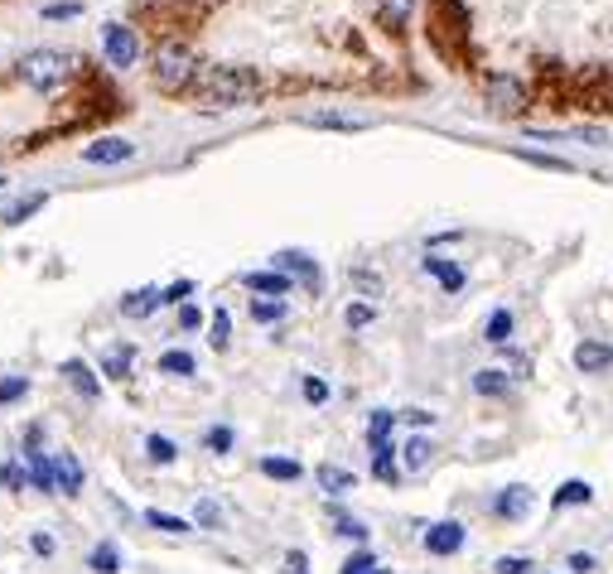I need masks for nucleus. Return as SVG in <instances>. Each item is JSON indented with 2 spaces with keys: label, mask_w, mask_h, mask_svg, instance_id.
Listing matches in <instances>:
<instances>
[{
  "label": "nucleus",
  "mask_w": 613,
  "mask_h": 574,
  "mask_svg": "<svg viewBox=\"0 0 613 574\" xmlns=\"http://www.w3.org/2000/svg\"><path fill=\"white\" fill-rule=\"evenodd\" d=\"M256 92H261V78L251 73V68H232V63H213V68H203L194 82V97L203 107H247L256 102Z\"/></svg>",
  "instance_id": "nucleus-1"
},
{
  "label": "nucleus",
  "mask_w": 613,
  "mask_h": 574,
  "mask_svg": "<svg viewBox=\"0 0 613 574\" xmlns=\"http://www.w3.org/2000/svg\"><path fill=\"white\" fill-rule=\"evenodd\" d=\"M150 73H155V87H165V92H184V87H194L198 82V58L184 49V44H160L155 49V63H150Z\"/></svg>",
  "instance_id": "nucleus-2"
},
{
  "label": "nucleus",
  "mask_w": 613,
  "mask_h": 574,
  "mask_svg": "<svg viewBox=\"0 0 613 574\" xmlns=\"http://www.w3.org/2000/svg\"><path fill=\"white\" fill-rule=\"evenodd\" d=\"M68 68H73V58L63 54V49H29L20 58V78L34 87V92H49L58 82L68 78Z\"/></svg>",
  "instance_id": "nucleus-3"
},
{
  "label": "nucleus",
  "mask_w": 613,
  "mask_h": 574,
  "mask_svg": "<svg viewBox=\"0 0 613 574\" xmlns=\"http://www.w3.org/2000/svg\"><path fill=\"white\" fill-rule=\"evenodd\" d=\"M102 54L116 68H131L140 58V34L131 25H102Z\"/></svg>",
  "instance_id": "nucleus-4"
},
{
  "label": "nucleus",
  "mask_w": 613,
  "mask_h": 574,
  "mask_svg": "<svg viewBox=\"0 0 613 574\" xmlns=\"http://www.w3.org/2000/svg\"><path fill=\"white\" fill-rule=\"evenodd\" d=\"M483 97H488V107H493V111H517L522 102H527L522 82L507 78V73H493V78L483 82Z\"/></svg>",
  "instance_id": "nucleus-5"
},
{
  "label": "nucleus",
  "mask_w": 613,
  "mask_h": 574,
  "mask_svg": "<svg viewBox=\"0 0 613 574\" xmlns=\"http://www.w3.org/2000/svg\"><path fill=\"white\" fill-rule=\"evenodd\" d=\"M49 464H54V488L63 492V497H78V492H83V464H78L73 449H54Z\"/></svg>",
  "instance_id": "nucleus-6"
},
{
  "label": "nucleus",
  "mask_w": 613,
  "mask_h": 574,
  "mask_svg": "<svg viewBox=\"0 0 613 574\" xmlns=\"http://www.w3.org/2000/svg\"><path fill=\"white\" fill-rule=\"evenodd\" d=\"M276 271H285L290 280H300L305 290H319V285H324V275H319V266L309 261L305 251H276Z\"/></svg>",
  "instance_id": "nucleus-7"
},
{
  "label": "nucleus",
  "mask_w": 613,
  "mask_h": 574,
  "mask_svg": "<svg viewBox=\"0 0 613 574\" xmlns=\"http://www.w3.org/2000/svg\"><path fill=\"white\" fill-rule=\"evenodd\" d=\"M305 126H324V131H367L372 116H358V111H305L300 116Z\"/></svg>",
  "instance_id": "nucleus-8"
},
{
  "label": "nucleus",
  "mask_w": 613,
  "mask_h": 574,
  "mask_svg": "<svg viewBox=\"0 0 613 574\" xmlns=\"http://www.w3.org/2000/svg\"><path fill=\"white\" fill-rule=\"evenodd\" d=\"M459 546H464V526H459V521H435V526H425V550H430V555H454Z\"/></svg>",
  "instance_id": "nucleus-9"
},
{
  "label": "nucleus",
  "mask_w": 613,
  "mask_h": 574,
  "mask_svg": "<svg viewBox=\"0 0 613 574\" xmlns=\"http://www.w3.org/2000/svg\"><path fill=\"white\" fill-rule=\"evenodd\" d=\"M531 502H536V497H531V488L512 483V488H502L498 497H493V512H498V517H507V521H522L531 512Z\"/></svg>",
  "instance_id": "nucleus-10"
},
{
  "label": "nucleus",
  "mask_w": 613,
  "mask_h": 574,
  "mask_svg": "<svg viewBox=\"0 0 613 574\" xmlns=\"http://www.w3.org/2000/svg\"><path fill=\"white\" fill-rule=\"evenodd\" d=\"M63 377H68V386H73L83 401H97V396H102V382L92 377V367H87L83 357H68V362H63Z\"/></svg>",
  "instance_id": "nucleus-11"
},
{
  "label": "nucleus",
  "mask_w": 613,
  "mask_h": 574,
  "mask_svg": "<svg viewBox=\"0 0 613 574\" xmlns=\"http://www.w3.org/2000/svg\"><path fill=\"white\" fill-rule=\"evenodd\" d=\"M242 285L256 290L261 300H280V295H290V275L285 271H251V275H242Z\"/></svg>",
  "instance_id": "nucleus-12"
},
{
  "label": "nucleus",
  "mask_w": 613,
  "mask_h": 574,
  "mask_svg": "<svg viewBox=\"0 0 613 574\" xmlns=\"http://www.w3.org/2000/svg\"><path fill=\"white\" fill-rule=\"evenodd\" d=\"M131 155H136V145L121 136H107V140H92V145H87V160L92 164H121V160H131Z\"/></svg>",
  "instance_id": "nucleus-13"
},
{
  "label": "nucleus",
  "mask_w": 613,
  "mask_h": 574,
  "mask_svg": "<svg viewBox=\"0 0 613 574\" xmlns=\"http://www.w3.org/2000/svg\"><path fill=\"white\" fill-rule=\"evenodd\" d=\"M575 367H580V372H609V367H613V348H609V343H594V338H589V343H580V348H575Z\"/></svg>",
  "instance_id": "nucleus-14"
},
{
  "label": "nucleus",
  "mask_w": 613,
  "mask_h": 574,
  "mask_svg": "<svg viewBox=\"0 0 613 574\" xmlns=\"http://www.w3.org/2000/svg\"><path fill=\"white\" fill-rule=\"evenodd\" d=\"M430 459H435V444H430L425 435H411L406 444H401V468H406V473H420Z\"/></svg>",
  "instance_id": "nucleus-15"
},
{
  "label": "nucleus",
  "mask_w": 613,
  "mask_h": 574,
  "mask_svg": "<svg viewBox=\"0 0 613 574\" xmlns=\"http://www.w3.org/2000/svg\"><path fill=\"white\" fill-rule=\"evenodd\" d=\"M314 483L329 492V497H343V492H353V473L338 468V464H319L314 468Z\"/></svg>",
  "instance_id": "nucleus-16"
},
{
  "label": "nucleus",
  "mask_w": 613,
  "mask_h": 574,
  "mask_svg": "<svg viewBox=\"0 0 613 574\" xmlns=\"http://www.w3.org/2000/svg\"><path fill=\"white\" fill-rule=\"evenodd\" d=\"M160 304H165L160 290H136V295H126V300H121V314H126V319H150Z\"/></svg>",
  "instance_id": "nucleus-17"
},
{
  "label": "nucleus",
  "mask_w": 613,
  "mask_h": 574,
  "mask_svg": "<svg viewBox=\"0 0 613 574\" xmlns=\"http://www.w3.org/2000/svg\"><path fill=\"white\" fill-rule=\"evenodd\" d=\"M474 391L478 396H507V391H512V372L483 367V372H474Z\"/></svg>",
  "instance_id": "nucleus-18"
},
{
  "label": "nucleus",
  "mask_w": 613,
  "mask_h": 574,
  "mask_svg": "<svg viewBox=\"0 0 613 574\" xmlns=\"http://www.w3.org/2000/svg\"><path fill=\"white\" fill-rule=\"evenodd\" d=\"M420 266H425V271L435 275V280H440V285H445L449 295H454V290H464V271H459V266H454V261H445V256H425V261H420Z\"/></svg>",
  "instance_id": "nucleus-19"
},
{
  "label": "nucleus",
  "mask_w": 613,
  "mask_h": 574,
  "mask_svg": "<svg viewBox=\"0 0 613 574\" xmlns=\"http://www.w3.org/2000/svg\"><path fill=\"white\" fill-rule=\"evenodd\" d=\"M20 459H25L29 483H34V488H39V492H58L54 488V464H49V459H39L34 449H20Z\"/></svg>",
  "instance_id": "nucleus-20"
},
{
  "label": "nucleus",
  "mask_w": 613,
  "mask_h": 574,
  "mask_svg": "<svg viewBox=\"0 0 613 574\" xmlns=\"http://www.w3.org/2000/svg\"><path fill=\"white\" fill-rule=\"evenodd\" d=\"M372 473H377L382 483H396V478H401V464H396V454H391V439H377V444H372Z\"/></svg>",
  "instance_id": "nucleus-21"
},
{
  "label": "nucleus",
  "mask_w": 613,
  "mask_h": 574,
  "mask_svg": "<svg viewBox=\"0 0 613 574\" xmlns=\"http://www.w3.org/2000/svg\"><path fill=\"white\" fill-rule=\"evenodd\" d=\"M44 203H49V193H44V189H34V193H25V198H15V203H10V208H5L0 218L10 222V227H15V222H25L29 213H39Z\"/></svg>",
  "instance_id": "nucleus-22"
},
{
  "label": "nucleus",
  "mask_w": 613,
  "mask_h": 574,
  "mask_svg": "<svg viewBox=\"0 0 613 574\" xmlns=\"http://www.w3.org/2000/svg\"><path fill=\"white\" fill-rule=\"evenodd\" d=\"M512 328H517V319H512V309H493V314H488V324H483V338H488V343H507V338H512Z\"/></svg>",
  "instance_id": "nucleus-23"
},
{
  "label": "nucleus",
  "mask_w": 613,
  "mask_h": 574,
  "mask_svg": "<svg viewBox=\"0 0 613 574\" xmlns=\"http://www.w3.org/2000/svg\"><path fill=\"white\" fill-rule=\"evenodd\" d=\"M411 10H416V0H377V15H382L387 29H401L411 20Z\"/></svg>",
  "instance_id": "nucleus-24"
},
{
  "label": "nucleus",
  "mask_w": 613,
  "mask_h": 574,
  "mask_svg": "<svg viewBox=\"0 0 613 574\" xmlns=\"http://www.w3.org/2000/svg\"><path fill=\"white\" fill-rule=\"evenodd\" d=\"M87 565H92L97 574H116V570H121V550H116V541H102V546H92Z\"/></svg>",
  "instance_id": "nucleus-25"
},
{
  "label": "nucleus",
  "mask_w": 613,
  "mask_h": 574,
  "mask_svg": "<svg viewBox=\"0 0 613 574\" xmlns=\"http://www.w3.org/2000/svg\"><path fill=\"white\" fill-rule=\"evenodd\" d=\"M160 372H165V377H194V353L169 348V353L160 357Z\"/></svg>",
  "instance_id": "nucleus-26"
},
{
  "label": "nucleus",
  "mask_w": 613,
  "mask_h": 574,
  "mask_svg": "<svg viewBox=\"0 0 613 574\" xmlns=\"http://www.w3.org/2000/svg\"><path fill=\"white\" fill-rule=\"evenodd\" d=\"M261 473H266V478H276V483H295L305 468L295 464V459H276V454H271V459H261Z\"/></svg>",
  "instance_id": "nucleus-27"
},
{
  "label": "nucleus",
  "mask_w": 613,
  "mask_h": 574,
  "mask_svg": "<svg viewBox=\"0 0 613 574\" xmlns=\"http://www.w3.org/2000/svg\"><path fill=\"white\" fill-rule=\"evenodd\" d=\"M594 497V488L589 483H580V478H570V483H560V492L551 497L556 507H580V502H589Z\"/></svg>",
  "instance_id": "nucleus-28"
},
{
  "label": "nucleus",
  "mask_w": 613,
  "mask_h": 574,
  "mask_svg": "<svg viewBox=\"0 0 613 574\" xmlns=\"http://www.w3.org/2000/svg\"><path fill=\"white\" fill-rule=\"evenodd\" d=\"M102 372H107L112 382H126V377H131V348H112V353L102 357Z\"/></svg>",
  "instance_id": "nucleus-29"
},
{
  "label": "nucleus",
  "mask_w": 613,
  "mask_h": 574,
  "mask_svg": "<svg viewBox=\"0 0 613 574\" xmlns=\"http://www.w3.org/2000/svg\"><path fill=\"white\" fill-rule=\"evenodd\" d=\"M145 454H150L155 464H174V454H179V444H174V439H169V435H150V439H145Z\"/></svg>",
  "instance_id": "nucleus-30"
},
{
  "label": "nucleus",
  "mask_w": 613,
  "mask_h": 574,
  "mask_svg": "<svg viewBox=\"0 0 613 574\" xmlns=\"http://www.w3.org/2000/svg\"><path fill=\"white\" fill-rule=\"evenodd\" d=\"M251 319L256 324H280L285 319V300H251Z\"/></svg>",
  "instance_id": "nucleus-31"
},
{
  "label": "nucleus",
  "mask_w": 613,
  "mask_h": 574,
  "mask_svg": "<svg viewBox=\"0 0 613 574\" xmlns=\"http://www.w3.org/2000/svg\"><path fill=\"white\" fill-rule=\"evenodd\" d=\"M194 521L203 526V531H218V526H223V507H218L213 497H203V502L194 507Z\"/></svg>",
  "instance_id": "nucleus-32"
},
{
  "label": "nucleus",
  "mask_w": 613,
  "mask_h": 574,
  "mask_svg": "<svg viewBox=\"0 0 613 574\" xmlns=\"http://www.w3.org/2000/svg\"><path fill=\"white\" fill-rule=\"evenodd\" d=\"M391 425H396V410H372V420H367V444L387 439V435H391Z\"/></svg>",
  "instance_id": "nucleus-33"
},
{
  "label": "nucleus",
  "mask_w": 613,
  "mask_h": 574,
  "mask_svg": "<svg viewBox=\"0 0 613 574\" xmlns=\"http://www.w3.org/2000/svg\"><path fill=\"white\" fill-rule=\"evenodd\" d=\"M145 521H150V526H155V531H165V536H184V531H189V521L169 517V512H155V507H150V512H145Z\"/></svg>",
  "instance_id": "nucleus-34"
},
{
  "label": "nucleus",
  "mask_w": 613,
  "mask_h": 574,
  "mask_svg": "<svg viewBox=\"0 0 613 574\" xmlns=\"http://www.w3.org/2000/svg\"><path fill=\"white\" fill-rule=\"evenodd\" d=\"M208 343H213L218 353L232 343V319H227V309H218V314H213V333H208Z\"/></svg>",
  "instance_id": "nucleus-35"
},
{
  "label": "nucleus",
  "mask_w": 613,
  "mask_h": 574,
  "mask_svg": "<svg viewBox=\"0 0 613 574\" xmlns=\"http://www.w3.org/2000/svg\"><path fill=\"white\" fill-rule=\"evenodd\" d=\"M0 483H5L10 492L25 488V459H10V464H0Z\"/></svg>",
  "instance_id": "nucleus-36"
},
{
  "label": "nucleus",
  "mask_w": 613,
  "mask_h": 574,
  "mask_svg": "<svg viewBox=\"0 0 613 574\" xmlns=\"http://www.w3.org/2000/svg\"><path fill=\"white\" fill-rule=\"evenodd\" d=\"M522 160H527V164H541V169H556V174H570V169H575L570 160H556V155H541V150H522Z\"/></svg>",
  "instance_id": "nucleus-37"
},
{
  "label": "nucleus",
  "mask_w": 613,
  "mask_h": 574,
  "mask_svg": "<svg viewBox=\"0 0 613 574\" xmlns=\"http://www.w3.org/2000/svg\"><path fill=\"white\" fill-rule=\"evenodd\" d=\"M334 531L338 536H348V541H367V526L358 517H343V512H338L334 517Z\"/></svg>",
  "instance_id": "nucleus-38"
},
{
  "label": "nucleus",
  "mask_w": 613,
  "mask_h": 574,
  "mask_svg": "<svg viewBox=\"0 0 613 574\" xmlns=\"http://www.w3.org/2000/svg\"><path fill=\"white\" fill-rule=\"evenodd\" d=\"M25 391H29L25 377H5V382H0V406H15V401H20Z\"/></svg>",
  "instance_id": "nucleus-39"
},
{
  "label": "nucleus",
  "mask_w": 613,
  "mask_h": 574,
  "mask_svg": "<svg viewBox=\"0 0 613 574\" xmlns=\"http://www.w3.org/2000/svg\"><path fill=\"white\" fill-rule=\"evenodd\" d=\"M372 314H377L372 304H348V309H343V324H348V328H367V324H372Z\"/></svg>",
  "instance_id": "nucleus-40"
},
{
  "label": "nucleus",
  "mask_w": 613,
  "mask_h": 574,
  "mask_svg": "<svg viewBox=\"0 0 613 574\" xmlns=\"http://www.w3.org/2000/svg\"><path fill=\"white\" fill-rule=\"evenodd\" d=\"M203 444H208L213 454H227V449H232V430H227V425H213V430L203 435Z\"/></svg>",
  "instance_id": "nucleus-41"
},
{
  "label": "nucleus",
  "mask_w": 613,
  "mask_h": 574,
  "mask_svg": "<svg viewBox=\"0 0 613 574\" xmlns=\"http://www.w3.org/2000/svg\"><path fill=\"white\" fill-rule=\"evenodd\" d=\"M353 285H358L363 295H382V275H377V271H363V266L353 271Z\"/></svg>",
  "instance_id": "nucleus-42"
},
{
  "label": "nucleus",
  "mask_w": 613,
  "mask_h": 574,
  "mask_svg": "<svg viewBox=\"0 0 613 574\" xmlns=\"http://www.w3.org/2000/svg\"><path fill=\"white\" fill-rule=\"evenodd\" d=\"M372 565H377V555H372V550H358V555L343 560V574H367Z\"/></svg>",
  "instance_id": "nucleus-43"
},
{
  "label": "nucleus",
  "mask_w": 613,
  "mask_h": 574,
  "mask_svg": "<svg viewBox=\"0 0 613 574\" xmlns=\"http://www.w3.org/2000/svg\"><path fill=\"white\" fill-rule=\"evenodd\" d=\"M493 570L498 574H531V560H522V555H502Z\"/></svg>",
  "instance_id": "nucleus-44"
},
{
  "label": "nucleus",
  "mask_w": 613,
  "mask_h": 574,
  "mask_svg": "<svg viewBox=\"0 0 613 574\" xmlns=\"http://www.w3.org/2000/svg\"><path fill=\"white\" fill-rule=\"evenodd\" d=\"M73 15H83L78 0H63V5H49V10H44V20H73Z\"/></svg>",
  "instance_id": "nucleus-45"
},
{
  "label": "nucleus",
  "mask_w": 613,
  "mask_h": 574,
  "mask_svg": "<svg viewBox=\"0 0 613 574\" xmlns=\"http://www.w3.org/2000/svg\"><path fill=\"white\" fill-rule=\"evenodd\" d=\"M305 401L309 406H324L329 401V386L319 382V377H305Z\"/></svg>",
  "instance_id": "nucleus-46"
},
{
  "label": "nucleus",
  "mask_w": 613,
  "mask_h": 574,
  "mask_svg": "<svg viewBox=\"0 0 613 574\" xmlns=\"http://www.w3.org/2000/svg\"><path fill=\"white\" fill-rule=\"evenodd\" d=\"M189 295H194V280H174L165 290V304H179V300H189Z\"/></svg>",
  "instance_id": "nucleus-47"
},
{
  "label": "nucleus",
  "mask_w": 613,
  "mask_h": 574,
  "mask_svg": "<svg viewBox=\"0 0 613 574\" xmlns=\"http://www.w3.org/2000/svg\"><path fill=\"white\" fill-rule=\"evenodd\" d=\"M565 565H570L575 574H594V555H589V550H575V555H570Z\"/></svg>",
  "instance_id": "nucleus-48"
},
{
  "label": "nucleus",
  "mask_w": 613,
  "mask_h": 574,
  "mask_svg": "<svg viewBox=\"0 0 613 574\" xmlns=\"http://www.w3.org/2000/svg\"><path fill=\"white\" fill-rule=\"evenodd\" d=\"M29 546H34V555H44V560H49V555H54V536H49V531H34V541H29Z\"/></svg>",
  "instance_id": "nucleus-49"
},
{
  "label": "nucleus",
  "mask_w": 613,
  "mask_h": 574,
  "mask_svg": "<svg viewBox=\"0 0 613 574\" xmlns=\"http://www.w3.org/2000/svg\"><path fill=\"white\" fill-rule=\"evenodd\" d=\"M507 367H512V382H522V377H531V362L522 353H507Z\"/></svg>",
  "instance_id": "nucleus-50"
},
{
  "label": "nucleus",
  "mask_w": 613,
  "mask_h": 574,
  "mask_svg": "<svg viewBox=\"0 0 613 574\" xmlns=\"http://www.w3.org/2000/svg\"><path fill=\"white\" fill-rule=\"evenodd\" d=\"M285 574H309V560L300 555V550H290V555H285Z\"/></svg>",
  "instance_id": "nucleus-51"
},
{
  "label": "nucleus",
  "mask_w": 613,
  "mask_h": 574,
  "mask_svg": "<svg viewBox=\"0 0 613 574\" xmlns=\"http://www.w3.org/2000/svg\"><path fill=\"white\" fill-rule=\"evenodd\" d=\"M203 324V314H198L194 304H184V309H179V328H198Z\"/></svg>",
  "instance_id": "nucleus-52"
},
{
  "label": "nucleus",
  "mask_w": 613,
  "mask_h": 574,
  "mask_svg": "<svg viewBox=\"0 0 613 574\" xmlns=\"http://www.w3.org/2000/svg\"><path fill=\"white\" fill-rule=\"evenodd\" d=\"M367 574H391V570H387V565H372V570H367Z\"/></svg>",
  "instance_id": "nucleus-53"
}]
</instances>
